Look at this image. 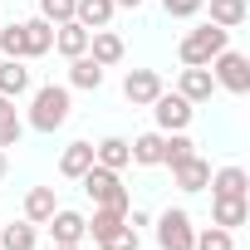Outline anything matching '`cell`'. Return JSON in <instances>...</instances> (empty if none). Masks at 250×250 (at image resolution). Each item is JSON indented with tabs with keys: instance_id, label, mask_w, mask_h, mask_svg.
Returning a JSON list of instances; mask_svg holds the SVG:
<instances>
[{
	"instance_id": "6da1fadb",
	"label": "cell",
	"mask_w": 250,
	"mask_h": 250,
	"mask_svg": "<svg viewBox=\"0 0 250 250\" xmlns=\"http://www.w3.org/2000/svg\"><path fill=\"white\" fill-rule=\"evenodd\" d=\"M74 113V98H69V83H40L30 93V113H25V128L35 133H59Z\"/></svg>"
},
{
	"instance_id": "7a4b0ae2",
	"label": "cell",
	"mask_w": 250,
	"mask_h": 250,
	"mask_svg": "<svg viewBox=\"0 0 250 250\" xmlns=\"http://www.w3.org/2000/svg\"><path fill=\"white\" fill-rule=\"evenodd\" d=\"M79 182H83V191H88L93 206H113V211H128L133 206V191L123 187V172H113V167H98L93 162Z\"/></svg>"
},
{
	"instance_id": "3957f363",
	"label": "cell",
	"mask_w": 250,
	"mask_h": 250,
	"mask_svg": "<svg viewBox=\"0 0 250 250\" xmlns=\"http://www.w3.org/2000/svg\"><path fill=\"white\" fill-rule=\"evenodd\" d=\"M226 44H230V30H221V25H211V20H206V25L187 30V40H182V49H177V54H182V64H211Z\"/></svg>"
},
{
	"instance_id": "277c9868",
	"label": "cell",
	"mask_w": 250,
	"mask_h": 250,
	"mask_svg": "<svg viewBox=\"0 0 250 250\" xmlns=\"http://www.w3.org/2000/svg\"><path fill=\"white\" fill-rule=\"evenodd\" d=\"M206 69H211L216 88H226V93H235V98H240V93H250V59H245L240 49H230V44H226Z\"/></svg>"
},
{
	"instance_id": "5b68a950",
	"label": "cell",
	"mask_w": 250,
	"mask_h": 250,
	"mask_svg": "<svg viewBox=\"0 0 250 250\" xmlns=\"http://www.w3.org/2000/svg\"><path fill=\"white\" fill-rule=\"evenodd\" d=\"M147 108H152V118H157V133H187V128H191V118H196V103H187L177 88H172V93L162 88Z\"/></svg>"
},
{
	"instance_id": "8992f818",
	"label": "cell",
	"mask_w": 250,
	"mask_h": 250,
	"mask_svg": "<svg viewBox=\"0 0 250 250\" xmlns=\"http://www.w3.org/2000/svg\"><path fill=\"white\" fill-rule=\"evenodd\" d=\"M152 230H157V250H191V240H196V226L182 206H167Z\"/></svg>"
},
{
	"instance_id": "52a82bcc",
	"label": "cell",
	"mask_w": 250,
	"mask_h": 250,
	"mask_svg": "<svg viewBox=\"0 0 250 250\" xmlns=\"http://www.w3.org/2000/svg\"><path fill=\"white\" fill-rule=\"evenodd\" d=\"M162 88H167V83H162L157 69H128V74H123V98H128L133 108H147Z\"/></svg>"
},
{
	"instance_id": "ba28073f",
	"label": "cell",
	"mask_w": 250,
	"mask_h": 250,
	"mask_svg": "<svg viewBox=\"0 0 250 250\" xmlns=\"http://www.w3.org/2000/svg\"><path fill=\"white\" fill-rule=\"evenodd\" d=\"M44 226H49L54 245H83V235H88V216H79V211H64V206H54V216H49Z\"/></svg>"
},
{
	"instance_id": "9c48e42d",
	"label": "cell",
	"mask_w": 250,
	"mask_h": 250,
	"mask_svg": "<svg viewBox=\"0 0 250 250\" xmlns=\"http://www.w3.org/2000/svg\"><path fill=\"white\" fill-rule=\"evenodd\" d=\"M177 93H182L187 103H211V93H216L211 69H206V64H187V69H182V79H177Z\"/></svg>"
},
{
	"instance_id": "30bf717a",
	"label": "cell",
	"mask_w": 250,
	"mask_h": 250,
	"mask_svg": "<svg viewBox=\"0 0 250 250\" xmlns=\"http://www.w3.org/2000/svg\"><path fill=\"white\" fill-rule=\"evenodd\" d=\"M206 182H211V162H206L201 152H191L187 162L172 167V187H177V191H206Z\"/></svg>"
},
{
	"instance_id": "8fae6325",
	"label": "cell",
	"mask_w": 250,
	"mask_h": 250,
	"mask_svg": "<svg viewBox=\"0 0 250 250\" xmlns=\"http://www.w3.org/2000/svg\"><path fill=\"white\" fill-rule=\"evenodd\" d=\"M123 35H113V30H88V59H98L103 69H113V64H123Z\"/></svg>"
},
{
	"instance_id": "7c38bea8",
	"label": "cell",
	"mask_w": 250,
	"mask_h": 250,
	"mask_svg": "<svg viewBox=\"0 0 250 250\" xmlns=\"http://www.w3.org/2000/svg\"><path fill=\"white\" fill-rule=\"evenodd\" d=\"M20 30H25V59H40V54H49V49H54V25H49L44 15L20 20Z\"/></svg>"
},
{
	"instance_id": "4fadbf2b",
	"label": "cell",
	"mask_w": 250,
	"mask_h": 250,
	"mask_svg": "<svg viewBox=\"0 0 250 250\" xmlns=\"http://www.w3.org/2000/svg\"><path fill=\"white\" fill-rule=\"evenodd\" d=\"M245 221H250V201H245V196H211V226L235 230V226H245Z\"/></svg>"
},
{
	"instance_id": "5bb4252c",
	"label": "cell",
	"mask_w": 250,
	"mask_h": 250,
	"mask_svg": "<svg viewBox=\"0 0 250 250\" xmlns=\"http://www.w3.org/2000/svg\"><path fill=\"white\" fill-rule=\"evenodd\" d=\"M54 49H59L64 59H79V54H88V30H83L79 20H64V25H54Z\"/></svg>"
},
{
	"instance_id": "9a60e30c",
	"label": "cell",
	"mask_w": 250,
	"mask_h": 250,
	"mask_svg": "<svg viewBox=\"0 0 250 250\" xmlns=\"http://www.w3.org/2000/svg\"><path fill=\"white\" fill-rule=\"evenodd\" d=\"M69 88H83V93H98V88H103V64H98V59H88V54L69 59Z\"/></svg>"
},
{
	"instance_id": "2e32d148",
	"label": "cell",
	"mask_w": 250,
	"mask_h": 250,
	"mask_svg": "<svg viewBox=\"0 0 250 250\" xmlns=\"http://www.w3.org/2000/svg\"><path fill=\"white\" fill-rule=\"evenodd\" d=\"M0 93L15 98V103L30 93V69H25V59H0Z\"/></svg>"
},
{
	"instance_id": "e0dca14e",
	"label": "cell",
	"mask_w": 250,
	"mask_h": 250,
	"mask_svg": "<svg viewBox=\"0 0 250 250\" xmlns=\"http://www.w3.org/2000/svg\"><path fill=\"white\" fill-rule=\"evenodd\" d=\"M25 138V113L15 108V98L0 93V147H20Z\"/></svg>"
},
{
	"instance_id": "ac0fdd59",
	"label": "cell",
	"mask_w": 250,
	"mask_h": 250,
	"mask_svg": "<svg viewBox=\"0 0 250 250\" xmlns=\"http://www.w3.org/2000/svg\"><path fill=\"white\" fill-rule=\"evenodd\" d=\"M113 0H74V20L83 25V30H108V20H113Z\"/></svg>"
},
{
	"instance_id": "d6986e66",
	"label": "cell",
	"mask_w": 250,
	"mask_h": 250,
	"mask_svg": "<svg viewBox=\"0 0 250 250\" xmlns=\"http://www.w3.org/2000/svg\"><path fill=\"white\" fill-rule=\"evenodd\" d=\"M35 245H40V226H35V221L0 226V250H35Z\"/></svg>"
},
{
	"instance_id": "ffe728a7",
	"label": "cell",
	"mask_w": 250,
	"mask_h": 250,
	"mask_svg": "<svg viewBox=\"0 0 250 250\" xmlns=\"http://www.w3.org/2000/svg\"><path fill=\"white\" fill-rule=\"evenodd\" d=\"M211 196H245L250 191V177H245V167H221V172H211Z\"/></svg>"
},
{
	"instance_id": "44dd1931",
	"label": "cell",
	"mask_w": 250,
	"mask_h": 250,
	"mask_svg": "<svg viewBox=\"0 0 250 250\" xmlns=\"http://www.w3.org/2000/svg\"><path fill=\"white\" fill-rule=\"evenodd\" d=\"M206 5H211V25H221V30H240L250 20L245 0H206Z\"/></svg>"
},
{
	"instance_id": "7402d4cb",
	"label": "cell",
	"mask_w": 250,
	"mask_h": 250,
	"mask_svg": "<svg viewBox=\"0 0 250 250\" xmlns=\"http://www.w3.org/2000/svg\"><path fill=\"white\" fill-rule=\"evenodd\" d=\"M93 162H98V167H113V172H123V167H133V152H128V138H103V143L93 147Z\"/></svg>"
},
{
	"instance_id": "603a6c76",
	"label": "cell",
	"mask_w": 250,
	"mask_h": 250,
	"mask_svg": "<svg viewBox=\"0 0 250 250\" xmlns=\"http://www.w3.org/2000/svg\"><path fill=\"white\" fill-rule=\"evenodd\" d=\"M88 167H93V143H69V147L59 152V172H64V177L79 182Z\"/></svg>"
},
{
	"instance_id": "cb8c5ba5",
	"label": "cell",
	"mask_w": 250,
	"mask_h": 250,
	"mask_svg": "<svg viewBox=\"0 0 250 250\" xmlns=\"http://www.w3.org/2000/svg\"><path fill=\"white\" fill-rule=\"evenodd\" d=\"M54 187H30L25 191V221H35V226H44L49 216H54Z\"/></svg>"
},
{
	"instance_id": "d4e9b609",
	"label": "cell",
	"mask_w": 250,
	"mask_h": 250,
	"mask_svg": "<svg viewBox=\"0 0 250 250\" xmlns=\"http://www.w3.org/2000/svg\"><path fill=\"white\" fill-rule=\"evenodd\" d=\"M128 152H133V167H162V133H143V138H133Z\"/></svg>"
},
{
	"instance_id": "484cf974",
	"label": "cell",
	"mask_w": 250,
	"mask_h": 250,
	"mask_svg": "<svg viewBox=\"0 0 250 250\" xmlns=\"http://www.w3.org/2000/svg\"><path fill=\"white\" fill-rule=\"evenodd\" d=\"M123 216L128 211H113V206H93V221H88V235H93V245L98 240H108L118 226H123Z\"/></svg>"
},
{
	"instance_id": "4316f807",
	"label": "cell",
	"mask_w": 250,
	"mask_h": 250,
	"mask_svg": "<svg viewBox=\"0 0 250 250\" xmlns=\"http://www.w3.org/2000/svg\"><path fill=\"white\" fill-rule=\"evenodd\" d=\"M196 152V143L187 138V133H162V167H177V162H187Z\"/></svg>"
},
{
	"instance_id": "83f0119b",
	"label": "cell",
	"mask_w": 250,
	"mask_h": 250,
	"mask_svg": "<svg viewBox=\"0 0 250 250\" xmlns=\"http://www.w3.org/2000/svg\"><path fill=\"white\" fill-rule=\"evenodd\" d=\"M191 250H235V230H226V226H206V230H196Z\"/></svg>"
},
{
	"instance_id": "f1b7e54d",
	"label": "cell",
	"mask_w": 250,
	"mask_h": 250,
	"mask_svg": "<svg viewBox=\"0 0 250 250\" xmlns=\"http://www.w3.org/2000/svg\"><path fill=\"white\" fill-rule=\"evenodd\" d=\"M0 59H25V30H20V20H10L5 30H0Z\"/></svg>"
},
{
	"instance_id": "f546056e",
	"label": "cell",
	"mask_w": 250,
	"mask_h": 250,
	"mask_svg": "<svg viewBox=\"0 0 250 250\" xmlns=\"http://www.w3.org/2000/svg\"><path fill=\"white\" fill-rule=\"evenodd\" d=\"M98 250H143V230H133L128 221H123L108 240H98Z\"/></svg>"
},
{
	"instance_id": "4dcf8cb0",
	"label": "cell",
	"mask_w": 250,
	"mask_h": 250,
	"mask_svg": "<svg viewBox=\"0 0 250 250\" xmlns=\"http://www.w3.org/2000/svg\"><path fill=\"white\" fill-rule=\"evenodd\" d=\"M40 15L49 25H64V20H74V0H40Z\"/></svg>"
},
{
	"instance_id": "1f68e13d",
	"label": "cell",
	"mask_w": 250,
	"mask_h": 250,
	"mask_svg": "<svg viewBox=\"0 0 250 250\" xmlns=\"http://www.w3.org/2000/svg\"><path fill=\"white\" fill-rule=\"evenodd\" d=\"M162 10H167L172 20H191V15L201 10V0H162Z\"/></svg>"
},
{
	"instance_id": "d6a6232c",
	"label": "cell",
	"mask_w": 250,
	"mask_h": 250,
	"mask_svg": "<svg viewBox=\"0 0 250 250\" xmlns=\"http://www.w3.org/2000/svg\"><path fill=\"white\" fill-rule=\"evenodd\" d=\"M5 177H10V152L0 147V182H5Z\"/></svg>"
},
{
	"instance_id": "836d02e7",
	"label": "cell",
	"mask_w": 250,
	"mask_h": 250,
	"mask_svg": "<svg viewBox=\"0 0 250 250\" xmlns=\"http://www.w3.org/2000/svg\"><path fill=\"white\" fill-rule=\"evenodd\" d=\"M113 5H123V10H138V5H143V0H113Z\"/></svg>"
},
{
	"instance_id": "e575fe53",
	"label": "cell",
	"mask_w": 250,
	"mask_h": 250,
	"mask_svg": "<svg viewBox=\"0 0 250 250\" xmlns=\"http://www.w3.org/2000/svg\"><path fill=\"white\" fill-rule=\"evenodd\" d=\"M54 250H83V245H54Z\"/></svg>"
}]
</instances>
